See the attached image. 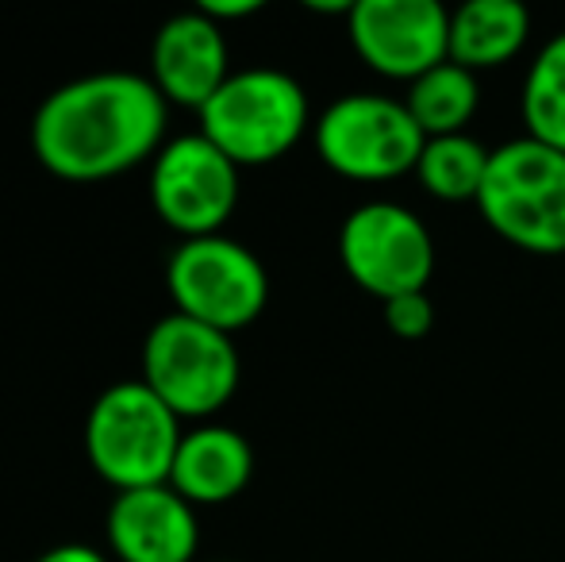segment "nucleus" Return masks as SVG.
Listing matches in <instances>:
<instances>
[{
  "mask_svg": "<svg viewBox=\"0 0 565 562\" xmlns=\"http://www.w3.org/2000/svg\"><path fill=\"white\" fill-rule=\"evenodd\" d=\"M170 105L147 74L105 70L66 82L39 105L31 150L62 181H105L166 147Z\"/></svg>",
  "mask_w": 565,
  "mask_h": 562,
  "instance_id": "nucleus-1",
  "label": "nucleus"
},
{
  "mask_svg": "<svg viewBox=\"0 0 565 562\" xmlns=\"http://www.w3.org/2000/svg\"><path fill=\"white\" fill-rule=\"evenodd\" d=\"M181 435L185 427L166 409V401L142 378H135L108 385L93 401L85 416V455L116 494L166 486Z\"/></svg>",
  "mask_w": 565,
  "mask_h": 562,
  "instance_id": "nucleus-2",
  "label": "nucleus"
},
{
  "mask_svg": "<svg viewBox=\"0 0 565 562\" xmlns=\"http://www.w3.org/2000/svg\"><path fill=\"white\" fill-rule=\"evenodd\" d=\"M484 224L531 255H565V155L520 136L492 150L477 197Z\"/></svg>",
  "mask_w": 565,
  "mask_h": 562,
  "instance_id": "nucleus-3",
  "label": "nucleus"
},
{
  "mask_svg": "<svg viewBox=\"0 0 565 562\" xmlns=\"http://www.w3.org/2000/svg\"><path fill=\"white\" fill-rule=\"evenodd\" d=\"M308 93L292 74L274 66L238 70L201 108V136H209L231 162L269 166L285 158L308 131Z\"/></svg>",
  "mask_w": 565,
  "mask_h": 562,
  "instance_id": "nucleus-4",
  "label": "nucleus"
},
{
  "mask_svg": "<svg viewBox=\"0 0 565 562\" xmlns=\"http://www.w3.org/2000/svg\"><path fill=\"white\" fill-rule=\"evenodd\" d=\"M243 359L235 336L193 316L170 312L147 331L142 382L166 401L178 421H209L235 397Z\"/></svg>",
  "mask_w": 565,
  "mask_h": 562,
  "instance_id": "nucleus-5",
  "label": "nucleus"
},
{
  "mask_svg": "<svg viewBox=\"0 0 565 562\" xmlns=\"http://www.w3.org/2000/svg\"><path fill=\"white\" fill-rule=\"evenodd\" d=\"M427 136L408 105L385 93H347L316 120V150L350 181H396L416 173Z\"/></svg>",
  "mask_w": 565,
  "mask_h": 562,
  "instance_id": "nucleus-6",
  "label": "nucleus"
},
{
  "mask_svg": "<svg viewBox=\"0 0 565 562\" xmlns=\"http://www.w3.org/2000/svg\"><path fill=\"white\" fill-rule=\"evenodd\" d=\"M166 289L178 305L173 312L235 336L266 312L269 274L246 243L204 235L181 240L166 266Z\"/></svg>",
  "mask_w": 565,
  "mask_h": 562,
  "instance_id": "nucleus-7",
  "label": "nucleus"
},
{
  "mask_svg": "<svg viewBox=\"0 0 565 562\" xmlns=\"http://www.w3.org/2000/svg\"><path fill=\"white\" fill-rule=\"evenodd\" d=\"M342 271L381 305L404 293H427L435 274L431 227L396 201H365L342 220Z\"/></svg>",
  "mask_w": 565,
  "mask_h": 562,
  "instance_id": "nucleus-8",
  "label": "nucleus"
},
{
  "mask_svg": "<svg viewBox=\"0 0 565 562\" xmlns=\"http://www.w3.org/2000/svg\"><path fill=\"white\" fill-rule=\"evenodd\" d=\"M150 204L181 240L224 235L238 209V166L201 131L170 139L150 162Z\"/></svg>",
  "mask_w": 565,
  "mask_h": 562,
  "instance_id": "nucleus-9",
  "label": "nucleus"
},
{
  "mask_svg": "<svg viewBox=\"0 0 565 562\" xmlns=\"http://www.w3.org/2000/svg\"><path fill=\"white\" fill-rule=\"evenodd\" d=\"M347 28L358 59L393 82L412 85L450 59V12L439 0H358Z\"/></svg>",
  "mask_w": 565,
  "mask_h": 562,
  "instance_id": "nucleus-10",
  "label": "nucleus"
},
{
  "mask_svg": "<svg viewBox=\"0 0 565 562\" xmlns=\"http://www.w3.org/2000/svg\"><path fill=\"white\" fill-rule=\"evenodd\" d=\"M231 77L227 39L216 20L193 12L170 15L150 43V82L166 105L196 108L201 113Z\"/></svg>",
  "mask_w": 565,
  "mask_h": 562,
  "instance_id": "nucleus-11",
  "label": "nucleus"
},
{
  "mask_svg": "<svg viewBox=\"0 0 565 562\" xmlns=\"http://www.w3.org/2000/svg\"><path fill=\"white\" fill-rule=\"evenodd\" d=\"M105 532L119 562H193L201 548L196 509L170 481L116 494Z\"/></svg>",
  "mask_w": 565,
  "mask_h": 562,
  "instance_id": "nucleus-12",
  "label": "nucleus"
},
{
  "mask_svg": "<svg viewBox=\"0 0 565 562\" xmlns=\"http://www.w3.org/2000/svg\"><path fill=\"white\" fill-rule=\"evenodd\" d=\"M254 450L243 432L227 424H201L181 435L170 486L189 505H227L250 486Z\"/></svg>",
  "mask_w": 565,
  "mask_h": 562,
  "instance_id": "nucleus-13",
  "label": "nucleus"
},
{
  "mask_svg": "<svg viewBox=\"0 0 565 562\" xmlns=\"http://www.w3.org/2000/svg\"><path fill=\"white\" fill-rule=\"evenodd\" d=\"M531 39V12L520 0H469L450 12V62L469 74L512 62Z\"/></svg>",
  "mask_w": 565,
  "mask_h": 562,
  "instance_id": "nucleus-14",
  "label": "nucleus"
},
{
  "mask_svg": "<svg viewBox=\"0 0 565 562\" xmlns=\"http://www.w3.org/2000/svg\"><path fill=\"white\" fill-rule=\"evenodd\" d=\"M404 105H408L412 120L424 128L427 139L461 136L477 116V105H481V85H477V74L447 59L443 66L427 70L424 77L408 85Z\"/></svg>",
  "mask_w": 565,
  "mask_h": 562,
  "instance_id": "nucleus-15",
  "label": "nucleus"
},
{
  "mask_svg": "<svg viewBox=\"0 0 565 562\" xmlns=\"http://www.w3.org/2000/svg\"><path fill=\"white\" fill-rule=\"evenodd\" d=\"M489 162H492V150L481 139L469 136V131H461V136H439V139H427L416 166V178L439 201L477 204L484 178H489Z\"/></svg>",
  "mask_w": 565,
  "mask_h": 562,
  "instance_id": "nucleus-16",
  "label": "nucleus"
},
{
  "mask_svg": "<svg viewBox=\"0 0 565 562\" xmlns=\"http://www.w3.org/2000/svg\"><path fill=\"white\" fill-rule=\"evenodd\" d=\"M527 136L565 155V31L543 43L523 82Z\"/></svg>",
  "mask_w": 565,
  "mask_h": 562,
  "instance_id": "nucleus-17",
  "label": "nucleus"
},
{
  "mask_svg": "<svg viewBox=\"0 0 565 562\" xmlns=\"http://www.w3.org/2000/svg\"><path fill=\"white\" fill-rule=\"evenodd\" d=\"M385 324L396 339H424L435 328V305L427 293H404L385 300Z\"/></svg>",
  "mask_w": 565,
  "mask_h": 562,
  "instance_id": "nucleus-18",
  "label": "nucleus"
},
{
  "mask_svg": "<svg viewBox=\"0 0 565 562\" xmlns=\"http://www.w3.org/2000/svg\"><path fill=\"white\" fill-rule=\"evenodd\" d=\"M201 12L209 15V20H216L220 28H224L227 20H243V15L262 12V0H204Z\"/></svg>",
  "mask_w": 565,
  "mask_h": 562,
  "instance_id": "nucleus-19",
  "label": "nucleus"
},
{
  "mask_svg": "<svg viewBox=\"0 0 565 562\" xmlns=\"http://www.w3.org/2000/svg\"><path fill=\"white\" fill-rule=\"evenodd\" d=\"M35 562H108L97 548H85V543H58V548L43 551Z\"/></svg>",
  "mask_w": 565,
  "mask_h": 562,
  "instance_id": "nucleus-20",
  "label": "nucleus"
}]
</instances>
